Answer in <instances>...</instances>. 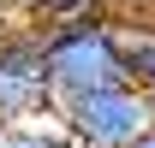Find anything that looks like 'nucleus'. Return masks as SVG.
I'll return each instance as SVG.
<instances>
[{"label": "nucleus", "instance_id": "nucleus-2", "mask_svg": "<svg viewBox=\"0 0 155 148\" xmlns=\"http://www.w3.org/2000/svg\"><path fill=\"white\" fill-rule=\"evenodd\" d=\"M54 113V83H48V36L36 30H6L0 36V130H18L30 119Z\"/></svg>", "mask_w": 155, "mask_h": 148}, {"label": "nucleus", "instance_id": "nucleus-5", "mask_svg": "<svg viewBox=\"0 0 155 148\" xmlns=\"http://www.w3.org/2000/svg\"><path fill=\"white\" fill-rule=\"evenodd\" d=\"M137 148H155V130H143V136H137Z\"/></svg>", "mask_w": 155, "mask_h": 148}, {"label": "nucleus", "instance_id": "nucleus-6", "mask_svg": "<svg viewBox=\"0 0 155 148\" xmlns=\"http://www.w3.org/2000/svg\"><path fill=\"white\" fill-rule=\"evenodd\" d=\"M72 148H84V142H72Z\"/></svg>", "mask_w": 155, "mask_h": 148}, {"label": "nucleus", "instance_id": "nucleus-4", "mask_svg": "<svg viewBox=\"0 0 155 148\" xmlns=\"http://www.w3.org/2000/svg\"><path fill=\"white\" fill-rule=\"evenodd\" d=\"M36 12H60V6H78V0H30Z\"/></svg>", "mask_w": 155, "mask_h": 148}, {"label": "nucleus", "instance_id": "nucleus-3", "mask_svg": "<svg viewBox=\"0 0 155 148\" xmlns=\"http://www.w3.org/2000/svg\"><path fill=\"white\" fill-rule=\"evenodd\" d=\"M119 48H125V71H131V83L155 101V24L137 30V24L119 12Z\"/></svg>", "mask_w": 155, "mask_h": 148}, {"label": "nucleus", "instance_id": "nucleus-1", "mask_svg": "<svg viewBox=\"0 0 155 148\" xmlns=\"http://www.w3.org/2000/svg\"><path fill=\"white\" fill-rule=\"evenodd\" d=\"M48 119H60V130L84 148H137L143 130H155V101L137 83H114V89H90L60 101Z\"/></svg>", "mask_w": 155, "mask_h": 148}]
</instances>
